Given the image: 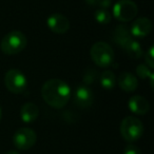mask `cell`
Here are the masks:
<instances>
[{"instance_id":"cell-1","label":"cell","mask_w":154,"mask_h":154,"mask_svg":"<svg viewBox=\"0 0 154 154\" xmlns=\"http://www.w3.org/2000/svg\"><path fill=\"white\" fill-rule=\"evenodd\" d=\"M41 96L50 107L61 109L70 100L71 89L63 80L53 78L43 84L41 88Z\"/></svg>"},{"instance_id":"cell-2","label":"cell","mask_w":154,"mask_h":154,"mask_svg":"<svg viewBox=\"0 0 154 154\" xmlns=\"http://www.w3.org/2000/svg\"><path fill=\"white\" fill-rule=\"evenodd\" d=\"M28 43L26 35L20 31H12L5 34L0 42V50L7 55H15L24 50Z\"/></svg>"},{"instance_id":"cell-3","label":"cell","mask_w":154,"mask_h":154,"mask_svg":"<svg viewBox=\"0 0 154 154\" xmlns=\"http://www.w3.org/2000/svg\"><path fill=\"white\" fill-rule=\"evenodd\" d=\"M92 60L99 68H109L114 61V51L110 45L103 41L95 42L90 51Z\"/></svg>"},{"instance_id":"cell-4","label":"cell","mask_w":154,"mask_h":154,"mask_svg":"<svg viewBox=\"0 0 154 154\" xmlns=\"http://www.w3.org/2000/svg\"><path fill=\"white\" fill-rule=\"evenodd\" d=\"M120 134L128 143L138 140L143 133V122L134 116H127L120 122Z\"/></svg>"},{"instance_id":"cell-5","label":"cell","mask_w":154,"mask_h":154,"mask_svg":"<svg viewBox=\"0 0 154 154\" xmlns=\"http://www.w3.org/2000/svg\"><path fill=\"white\" fill-rule=\"evenodd\" d=\"M137 13L138 8L132 0H118L113 8V16L122 22L131 21L136 17Z\"/></svg>"},{"instance_id":"cell-6","label":"cell","mask_w":154,"mask_h":154,"mask_svg":"<svg viewBox=\"0 0 154 154\" xmlns=\"http://www.w3.org/2000/svg\"><path fill=\"white\" fill-rule=\"evenodd\" d=\"M5 85L10 92L14 94H20L26 91L28 82L23 73L16 69H11L5 76Z\"/></svg>"},{"instance_id":"cell-7","label":"cell","mask_w":154,"mask_h":154,"mask_svg":"<svg viewBox=\"0 0 154 154\" xmlns=\"http://www.w3.org/2000/svg\"><path fill=\"white\" fill-rule=\"evenodd\" d=\"M37 135L30 128H20L13 136V143L19 150H29L36 143Z\"/></svg>"},{"instance_id":"cell-8","label":"cell","mask_w":154,"mask_h":154,"mask_svg":"<svg viewBox=\"0 0 154 154\" xmlns=\"http://www.w3.org/2000/svg\"><path fill=\"white\" fill-rule=\"evenodd\" d=\"M94 101V95L93 92L88 86L82 85L77 87L74 93V103L76 106H78L82 109H86L92 106Z\"/></svg>"},{"instance_id":"cell-9","label":"cell","mask_w":154,"mask_h":154,"mask_svg":"<svg viewBox=\"0 0 154 154\" xmlns=\"http://www.w3.org/2000/svg\"><path fill=\"white\" fill-rule=\"evenodd\" d=\"M49 29L55 34H66L70 29V21L62 14H52L47 20Z\"/></svg>"},{"instance_id":"cell-10","label":"cell","mask_w":154,"mask_h":154,"mask_svg":"<svg viewBox=\"0 0 154 154\" xmlns=\"http://www.w3.org/2000/svg\"><path fill=\"white\" fill-rule=\"evenodd\" d=\"M152 30V23L150 19L146 17L137 18L134 22L132 23L130 29L131 35L137 38H143L150 34Z\"/></svg>"},{"instance_id":"cell-11","label":"cell","mask_w":154,"mask_h":154,"mask_svg":"<svg viewBox=\"0 0 154 154\" xmlns=\"http://www.w3.org/2000/svg\"><path fill=\"white\" fill-rule=\"evenodd\" d=\"M128 107L133 113L137 115H145L150 110L149 101L140 95H133L129 99Z\"/></svg>"},{"instance_id":"cell-12","label":"cell","mask_w":154,"mask_h":154,"mask_svg":"<svg viewBox=\"0 0 154 154\" xmlns=\"http://www.w3.org/2000/svg\"><path fill=\"white\" fill-rule=\"evenodd\" d=\"M118 87L125 92H133L138 87V80L133 74L129 72H124L118 76Z\"/></svg>"},{"instance_id":"cell-13","label":"cell","mask_w":154,"mask_h":154,"mask_svg":"<svg viewBox=\"0 0 154 154\" xmlns=\"http://www.w3.org/2000/svg\"><path fill=\"white\" fill-rule=\"evenodd\" d=\"M112 38H113V41L122 49L127 43L130 40H132V35H131L130 29L128 28L125 24H120V26H117L115 28L113 32V35H112Z\"/></svg>"},{"instance_id":"cell-14","label":"cell","mask_w":154,"mask_h":154,"mask_svg":"<svg viewBox=\"0 0 154 154\" xmlns=\"http://www.w3.org/2000/svg\"><path fill=\"white\" fill-rule=\"evenodd\" d=\"M39 115V109L34 103H26L21 107L20 110V117L22 122L26 124L35 122L38 118Z\"/></svg>"},{"instance_id":"cell-15","label":"cell","mask_w":154,"mask_h":154,"mask_svg":"<svg viewBox=\"0 0 154 154\" xmlns=\"http://www.w3.org/2000/svg\"><path fill=\"white\" fill-rule=\"evenodd\" d=\"M125 52L130 56L133 59H138L143 56V49H141L140 45L134 39L130 40L124 48H122Z\"/></svg>"},{"instance_id":"cell-16","label":"cell","mask_w":154,"mask_h":154,"mask_svg":"<svg viewBox=\"0 0 154 154\" xmlns=\"http://www.w3.org/2000/svg\"><path fill=\"white\" fill-rule=\"evenodd\" d=\"M99 82L103 88L107 90H111L115 87L116 85V77L115 74L111 70H106L99 76Z\"/></svg>"},{"instance_id":"cell-17","label":"cell","mask_w":154,"mask_h":154,"mask_svg":"<svg viewBox=\"0 0 154 154\" xmlns=\"http://www.w3.org/2000/svg\"><path fill=\"white\" fill-rule=\"evenodd\" d=\"M94 17L98 23L100 24H107L111 21L112 16L110 12L107 9H97L94 13Z\"/></svg>"},{"instance_id":"cell-18","label":"cell","mask_w":154,"mask_h":154,"mask_svg":"<svg viewBox=\"0 0 154 154\" xmlns=\"http://www.w3.org/2000/svg\"><path fill=\"white\" fill-rule=\"evenodd\" d=\"M136 74L138 77H140L141 79H146V78H149L151 76L152 72L151 69L148 68L146 64H139L136 68Z\"/></svg>"},{"instance_id":"cell-19","label":"cell","mask_w":154,"mask_h":154,"mask_svg":"<svg viewBox=\"0 0 154 154\" xmlns=\"http://www.w3.org/2000/svg\"><path fill=\"white\" fill-rule=\"evenodd\" d=\"M97 77V72L94 71L93 69H88V70L85 72V75H84V82L86 86L88 85H91L92 82H95Z\"/></svg>"},{"instance_id":"cell-20","label":"cell","mask_w":154,"mask_h":154,"mask_svg":"<svg viewBox=\"0 0 154 154\" xmlns=\"http://www.w3.org/2000/svg\"><path fill=\"white\" fill-rule=\"evenodd\" d=\"M86 2L98 9H108L111 5V0H86Z\"/></svg>"},{"instance_id":"cell-21","label":"cell","mask_w":154,"mask_h":154,"mask_svg":"<svg viewBox=\"0 0 154 154\" xmlns=\"http://www.w3.org/2000/svg\"><path fill=\"white\" fill-rule=\"evenodd\" d=\"M153 52H154V48L151 47L149 51L146 53L145 55V59H146V66L150 69L154 68V56H153Z\"/></svg>"},{"instance_id":"cell-22","label":"cell","mask_w":154,"mask_h":154,"mask_svg":"<svg viewBox=\"0 0 154 154\" xmlns=\"http://www.w3.org/2000/svg\"><path fill=\"white\" fill-rule=\"evenodd\" d=\"M124 154H141L140 149L135 145H128L124 151Z\"/></svg>"},{"instance_id":"cell-23","label":"cell","mask_w":154,"mask_h":154,"mask_svg":"<svg viewBox=\"0 0 154 154\" xmlns=\"http://www.w3.org/2000/svg\"><path fill=\"white\" fill-rule=\"evenodd\" d=\"M5 154H19L17 151H14V150H11V151H8L7 153H5Z\"/></svg>"},{"instance_id":"cell-24","label":"cell","mask_w":154,"mask_h":154,"mask_svg":"<svg viewBox=\"0 0 154 154\" xmlns=\"http://www.w3.org/2000/svg\"><path fill=\"white\" fill-rule=\"evenodd\" d=\"M1 117H2V112H1V108H0V120H1Z\"/></svg>"}]
</instances>
